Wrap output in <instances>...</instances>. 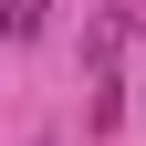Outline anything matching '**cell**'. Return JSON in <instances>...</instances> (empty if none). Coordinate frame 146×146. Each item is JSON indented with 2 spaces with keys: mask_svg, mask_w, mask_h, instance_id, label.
<instances>
[{
  "mask_svg": "<svg viewBox=\"0 0 146 146\" xmlns=\"http://www.w3.org/2000/svg\"><path fill=\"white\" fill-rule=\"evenodd\" d=\"M31 21H42V0H0V42H21Z\"/></svg>",
  "mask_w": 146,
  "mask_h": 146,
  "instance_id": "cell-1",
  "label": "cell"
}]
</instances>
